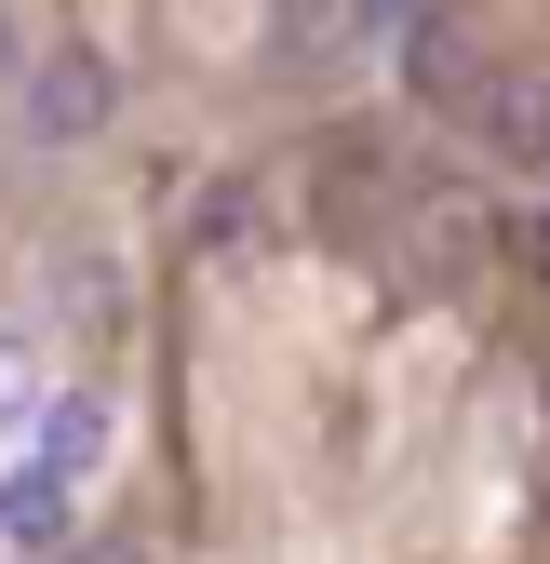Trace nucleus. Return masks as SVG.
<instances>
[{
  "label": "nucleus",
  "mask_w": 550,
  "mask_h": 564,
  "mask_svg": "<svg viewBox=\"0 0 550 564\" xmlns=\"http://www.w3.org/2000/svg\"><path fill=\"white\" fill-rule=\"evenodd\" d=\"M14 95H28V134L41 149H67V134H95L108 108H121V82H108V54H41V67H14Z\"/></svg>",
  "instance_id": "1"
},
{
  "label": "nucleus",
  "mask_w": 550,
  "mask_h": 564,
  "mask_svg": "<svg viewBox=\"0 0 550 564\" xmlns=\"http://www.w3.org/2000/svg\"><path fill=\"white\" fill-rule=\"evenodd\" d=\"M470 108H484V134H497L510 162H550V82H537V67H510V82L470 95Z\"/></svg>",
  "instance_id": "2"
},
{
  "label": "nucleus",
  "mask_w": 550,
  "mask_h": 564,
  "mask_svg": "<svg viewBox=\"0 0 550 564\" xmlns=\"http://www.w3.org/2000/svg\"><path fill=\"white\" fill-rule=\"evenodd\" d=\"M0 524H14L28 551H41V538H67V470H14V484H0Z\"/></svg>",
  "instance_id": "3"
},
{
  "label": "nucleus",
  "mask_w": 550,
  "mask_h": 564,
  "mask_svg": "<svg viewBox=\"0 0 550 564\" xmlns=\"http://www.w3.org/2000/svg\"><path fill=\"white\" fill-rule=\"evenodd\" d=\"M95 444H108L95 403H54V416H41V470H95Z\"/></svg>",
  "instance_id": "4"
},
{
  "label": "nucleus",
  "mask_w": 550,
  "mask_h": 564,
  "mask_svg": "<svg viewBox=\"0 0 550 564\" xmlns=\"http://www.w3.org/2000/svg\"><path fill=\"white\" fill-rule=\"evenodd\" d=\"M336 41V0H283V54H322Z\"/></svg>",
  "instance_id": "5"
},
{
  "label": "nucleus",
  "mask_w": 550,
  "mask_h": 564,
  "mask_svg": "<svg viewBox=\"0 0 550 564\" xmlns=\"http://www.w3.org/2000/svg\"><path fill=\"white\" fill-rule=\"evenodd\" d=\"M14 67H28V41H14V14H0V95H14Z\"/></svg>",
  "instance_id": "6"
},
{
  "label": "nucleus",
  "mask_w": 550,
  "mask_h": 564,
  "mask_svg": "<svg viewBox=\"0 0 550 564\" xmlns=\"http://www.w3.org/2000/svg\"><path fill=\"white\" fill-rule=\"evenodd\" d=\"M95 564H134V551H95Z\"/></svg>",
  "instance_id": "7"
}]
</instances>
